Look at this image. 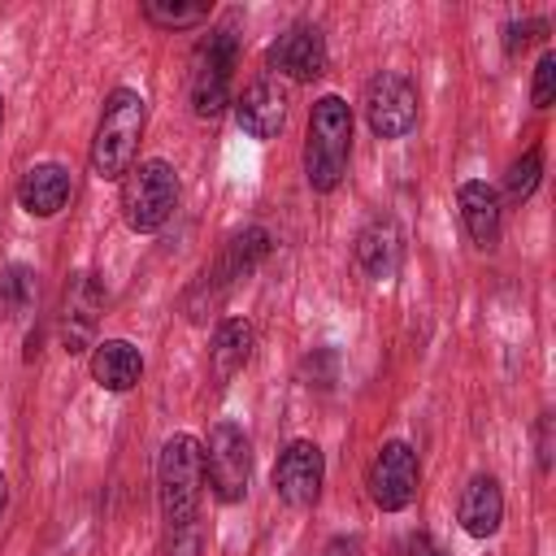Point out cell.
<instances>
[{"instance_id": "obj_1", "label": "cell", "mask_w": 556, "mask_h": 556, "mask_svg": "<svg viewBox=\"0 0 556 556\" xmlns=\"http://www.w3.org/2000/svg\"><path fill=\"white\" fill-rule=\"evenodd\" d=\"M143 126H148L143 96L130 87L109 91L100 122H96V139H91V174L96 178H126L130 161L139 152V139H143Z\"/></svg>"}, {"instance_id": "obj_2", "label": "cell", "mask_w": 556, "mask_h": 556, "mask_svg": "<svg viewBox=\"0 0 556 556\" xmlns=\"http://www.w3.org/2000/svg\"><path fill=\"white\" fill-rule=\"evenodd\" d=\"M352 156V109L343 96H321L308 113L304 139V178L313 191H334Z\"/></svg>"}, {"instance_id": "obj_3", "label": "cell", "mask_w": 556, "mask_h": 556, "mask_svg": "<svg viewBox=\"0 0 556 556\" xmlns=\"http://www.w3.org/2000/svg\"><path fill=\"white\" fill-rule=\"evenodd\" d=\"M200 491H204V447H200V439H191V434L165 439L161 460H156V500H161V517L174 534L195 521Z\"/></svg>"}, {"instance_id": "obj_4", "label": "cell", "mask_w": 556, "mask_h": 556, "mask_svg": "<svg viewBox=\"0 0 556 556\" xmlns=\"http://www.w3.org/2000/svg\"><path fill=\"white\" fill-rule=\"evenodd\" d=\"M239 65V35L235 26H213L195 52H191V70H187V100L195 117H217L230 104V74Z\"/></svg>"}, {"instance_id": "obj_5", "label": "cell", "mask_w": 556, "mask_h": 556, "mask_svg": "<svg viewBox=\"0 0 556 556\" xmlns=\"http://www.w3.org/2000/svg\"><path fill=\"white\" fill-rule=\"evenodd\" d=\"M178 208V174L169 161H139L122 178V222L135 235H156Z\"/></svg>"}, {"instance_id": "obj_6", "label": "cell", "mask_w": 556, "mask_h": 556, "mask_svg": "<svg viewBox=\"0 0 556 556\" xmlns=\"http://www.w3.org/2000/svg\"><path fill=\"white\" fill-rule=\"evenodd\" d=\"M204 447V482L222 504H239L252 478V443L235 421H217Z\"/></svg>"}, {"instance_id": "obj_7", "label": "cell", "mask_w": 556, "mask_h": 556, "mask_svg": "<svg viewBox=\"0 0 556 556\" xmlns=\"http://www.w3.org/2000/svg\"><path fill=\"white\" fill-rule=\"evenodd\" d=\"M361 109L378 139H404L417 126V87L400 70H382L365 83Z\"/></svg>"}, {"instance_id": "obj_8", "label": "cell", "mask_w": 556, "mask_h": 556, "mask_svg": "<svg viewBox=\"0 0 556 556\" xmlns=\"http://www.w3.org/2000/svg\"><path fill=\"white\" fill-rule=\"evenodd\" d=\"M326 482V460L313 439H291L274 460V491L287 508H313Z\"/></svg>"}, {"instance_id": "obj_9", "label": "cell", "mask_w": 556, "mask_h": 556, "mask_svg": "<svg viewBox=\"0 0 556 556\" xmlns=\"http://www.w3.org/2000/svg\"><path fill=\"white\" fill-rule=\"evenodd\" d=\"M417 478H421V469H417V452H413L404 439H391V443L378 447L365 486H369V500H374L382 513H400V508L413 504V495H417Z\"/></svg>"}, {"instance_id": "obj_10", "label": "cell", "mask_w": 556, "mask_h": 556, "mask_svg": "<svg viewBox=\"0 0 556 556\" xmlns=\"http://www.w3.org/2000/svg\"><path fill=\"white\" fill-rule=\"evenodd\" d=\"M326 61H330L326 35H321V26H308V22L282 30V35L269 43V52H265V65H269L278 78H291V83H313V78H321V74H326Z\"/></svg>"}, {"instance_id": "obj_11", "label": "cell", "mask_w": 556, "mask_h": 556, "mask_svg": "<svg viewBox=\"0 0 556 556\" xmlns=\"http://www.w3.org/2000/svg\"><path fill=\"white\" fill-rule=\"evenodd\" d=\"M100 308H104V287L96 282V274H74L61 291V348L70 356L96 348V326H100Z\"/></svg>"}, {"instance_id": "obj_12", "label": "cell", "mask_w": 556, "mask_h": 556, "mask_svg": "<svg viewBox=\"0 0 556 556\" xmlns=\"http://www.w3.org/2000/svg\"><path fill=\"white\" fill-rule=\"evenodd\" d=\"M265 252H269V230L265 226H248V230H239L226 248H222V256H217V265L213 269H204L200 278V287L195 291H208V308L239 282V278H248L261 261H265Z\"/></svg>"}, {"instance_id": "obj_13", "label": "cell", "mask_w": 556, "mask_h": 556, "mask_svg": "<svg viewBox=\"0 0 556 556\" xmlns=\"http://www.w3.org/2000/svg\"><path fill=\"white\" fill-rule=\"evenodd\" d=\"M235 122L252 139H274L287 126V91L274 78H256L235 100Z\"/></svg>"}, {"instance_id": "obj_14", "label": "cell", "mask_w": 556, "mask_h": 556, "mask_svg": "<svg viewBox=\"0 0 556 556\" xmlns=\"http://www.w3.org/2000/svg\"><path fill=\"white\" fill-rule=\"evenodd\" d=\"M356 265L365 278L387 282L395 278V269L404 265V230L395 217H374L361 235H356Z\"/></svg>"}, {"instance_id": "obj_15", "label": "cell", "mask_w": 556, "mask_h": 556, "mask_svg": "<svg viewBox=\"0 0 556 556\" xmlns=\"http://www.w3.org/2000/svg\"><path fill=\"white\" fill-rule=\"evenodd\" d=\"M456 521L469 539H491L504 521V491L491 473H473L456 500Z\"/></svg>"}, {"instance_id": "obj_16", "label": "cell", "mask_w": 556, "mask_h": 556, "mask_svg": "<svg viewBox=\"0 0 556 556\" xmlns=\"http://www.w3.org/2000/svg\"><path fill=\"white\" fill-rule=\"evenodd\" d=\"M17 200L30 217H56L70 200V169L56 165V161H39L22 174L17 182Z\"/></svg>"}, {"instance_id": "obj_17", "label": "cell", "mask_w": 556, "mask_h": 556, "mask_svg": "<svg viewBox=\"0 0 556 556\" xmlns=\"http://www.w3.org/2000/svg\"><path fill=\"white\" fill-rule=\"evenodd\" d=\"M91 378H96V387H104V391H113V395L130 391V387L143 378V356H139V348H135L130 339H100V343L91 348Z\"/></svg>"}, {"instance_id": "obj_18", "label": "cell", "mask_w": 556, "mask_h": 556, "mask_svg": "<svg viewBox=\"0 0 556 556\" xmlns=\"http://www.w3.org/2000/svg\"><path fill=\"white\" fill-rule=\"evenodd\" d=\"M456 208H460V222L469 230V239L478 248H495L500 243V195L495 187L469 178L456 187Z\"/></svg>"}, {"instance_id": "obj_19", "label": "cell", "mask_w": 556, "mask_h": 556, "mask_svg": "<svg viewBox=\"0 0 556 556\" xmlns=\"http://www.w3.org/2000/svg\"><path fill=\"white\" fill-rule=\"evenodd\" d=\"M252 348H256V330H252L243 317H226V321H217L213 343H208V369H213V382H230V378L252 361Z\"/></svg>"}, {"instance_id": "obj_20", "label": "cell", "mask_w": 556, "mask_h": 556, "mask_svg": "<svg viewBox=\"0 0 556 556\" xmlns=\"http://www.w3.org/2000/svg\"><path fill=\"white\" fill-rule=\"evenodd\" d=\"M35 278L39 274L30 265H17V261L0 269V317L4 321H17V317H26L35 308V295H39Z\"/></svg>"}, {"instance_id": "obj_21", "label": "cell", "mask_w": 556, "mask_h": 556, "mask_svg": "<svg viewBox=\"0 0 556 556\" xmlns=\"http://www.w3.org/2000/svg\"><path fill=\"white\" fill-rule=\"evenodd\" d=\"M139 13L152 26H161V30H187V26L208 22V9L204 4H178V0H143Z\"/></svg>"}, {"instance_id": "obj_22", "label": "cell", "mask_w": 556, "mask_h": 556, "mask_svg": "<svg viewBox=\"0 0 556 556\" xmlns=\"http://www.w3.org/2000/svg\"><path fill=\"white\" fill-rule=\"evenodd\" d=\"M539 178H543V148L534 143V148H526V152L508 165V174H504V195H508L513 204H521V200L534 195Z\"/></svg>"}, {"instance_id": "obj_23", "label": "cell", "mask_w": 556, "mask_h": 556, "mask_svg": "<svg viewBox=\"0 0 556 556\" xmlns=\"http://www.w3.org/2000/svg\"><path fill=\"white\" fill-rule=\"evenodd\" d=\"M530 100H534V109H552V100H556V52L539 56L534 83H530Z\"/></svg>"}, {"instance_id": "obj_24", "label": "cell", "mask_w": 556, "mask_h": 556, "mask_svg": "<svg viewBox=\"0 0 556 556\" xmlns=\"http://www.w3.org/2000/svg\"><path fill=\"white\" fill-rule=\"evenodd\" d=\"M300 378H304L308 387H330V382H334V352H330V348H317L313 356H304Z\"/></svg>"}, {"instance_id": "obj_25", "label": "cell", "mask_w": 556, "mask_h": 556, "mask_svg": "<svg viewBox=\"0 0 556 556\" xmlns=\"http://www.w3.org/2000/svg\"><path fill=\"white\" fill-rule=\"evenodd\" d=\"M539 35H543V22H508V26H504V48H508V56L526 52L530 39H539Z\"/></svg>"}, {"instance_id": "obj_26", "label": "cell", "mask_w": 556, "mask_h": 556, "mask_svg": "<svg viewBox=\"0 0 556 556\" xmlns=\"http://www.w3.org/2000/svg\"><path fill=\"white\" fill-rule=\"evenodd\" d=\"M404 556H447V552H443L426 530H413V534L404 539Z\"/></svg>"}, {"instance_id": "obj_27", "label": "cell", "mask_w": 556, "mask_h": 556, "mask_svg": "<svg viewBox=\"0 0 556 556\" xmlns=\"http://www.w3.org/2000/svg\"><path fill=\"white\" fill-rule=\"evenodd\" d=\"M539 469H552V413L539 417Z\"/></svg>"}, {"instance_id": "obj_28", "label": "cell", "mask_w": 556, "mask_h": 556, "mask_svg": "<svg viewBox=\"0 0 556 556\" xmlns=\"http://www.w3.org/2000/svg\"><path fill=\"white\" fill-rule=\"evenodd\" d=\"M326 556H361V543L356 539H330Z\"/></svg>"}, {"instance_id": "obj_29", "label": "cell", "mask_w": 556, "mask_h": 556, "mask_svg": "<svg viewBox=\"0 0 556 556\" xmlns=\"http://www.w3.org/2000/svg\"><path fill=\"white\" fill-rule=\"evenodd\" d=\"M4 504H9V478L0 473V513H4Z\"/></svg>"}, {"instance_id": "obj_30", "label": "cell", "mask_w": 556, "mask_h": 556, "mask_svg": "<svg viewBox=\"0 0 556 556\" xmlns=\"http://www.w3.org/2000/svg\"><path fill=\"white\" fill-rule=\"evenodd\" d=\"M0 126H4V96H0Z\"/></svg>"}]
</instances>
